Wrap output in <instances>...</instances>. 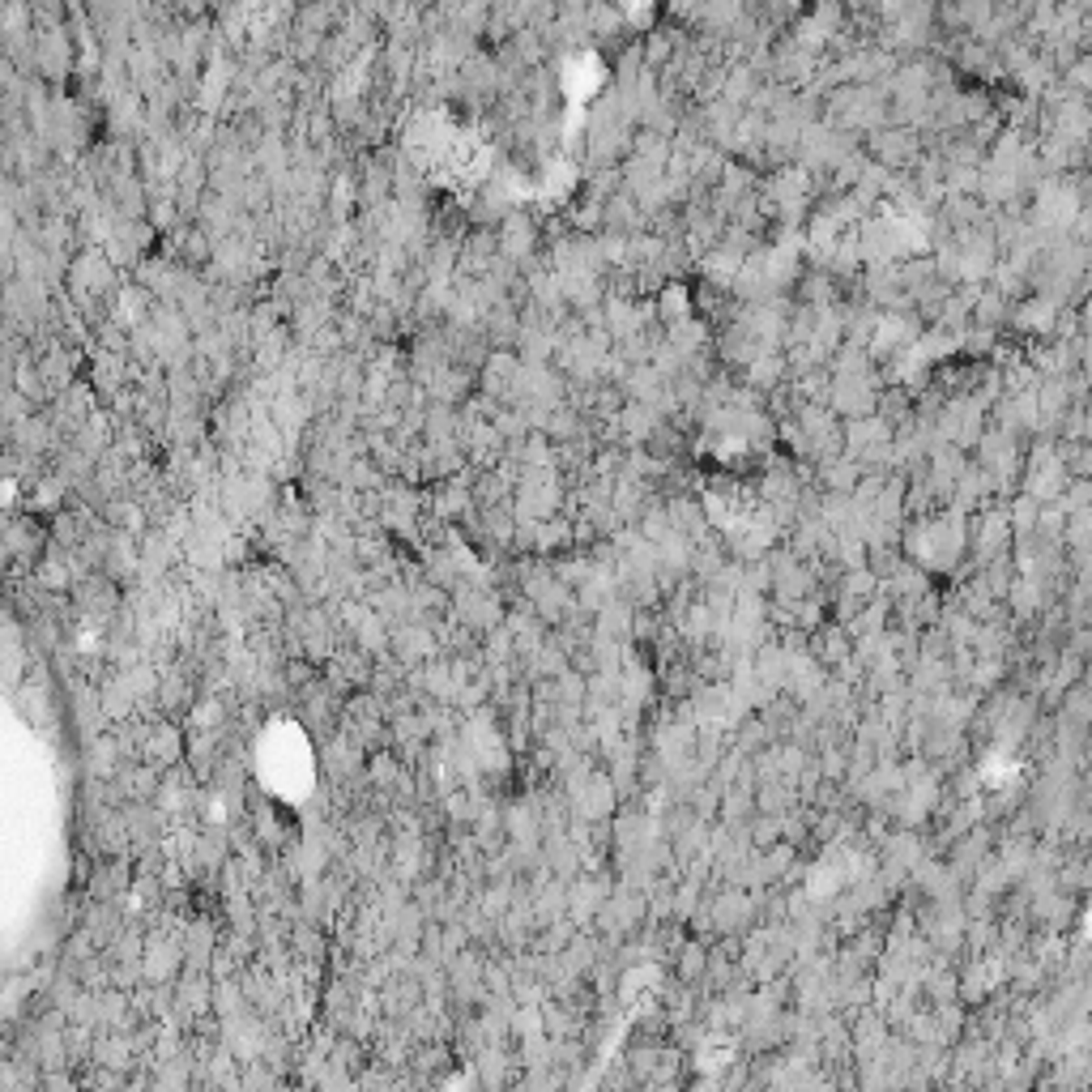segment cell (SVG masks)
<instances>
[{
	"label": "cell",
	"mask_w": 1092,
	"mask_h": 1092,
	"mask_svg": "<svg viewBox=\"0 0 1092 1092\" xmlns=\"http://www.w3.org/2000/svg\"><path fill=\"white\" fill-rule=\"evenodd\" d=\"M1058 9H1071V5H1088V0H1054Z\"/></svg>",
	"instance_id": "7a4b0ae2"
},
{
	"label": "cell",
	"mask_w": 1092,
	"mask_h": 1092,
	"mask_svg": "<svg viewBox=\"0 0 1092 1092\" xmlns=\"http://www.w3.org/2000/svg\"><path fill=\"white\" fill-rule=\"evenodd\" d=\"M1071 86L1092 90V56H1079L1076 60V69H1071Z\"/></svg>",
	"instance_id": "6da1fadb"
}]
</instances>
